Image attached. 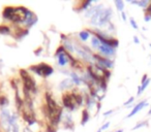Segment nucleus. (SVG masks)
Wrapping results in <instances>:
<instances>
[{
	"label": "nucleus",
	"mask_w": 151,
	"mask_h": 132,
	"mask_svg": "<svg viewBox=\"0 0 151 132\" xmlns=\"http://www.w3.org/2000/svg\"><path fill=\"white\" fill-rule=\"evenodd\" d=\"M132 3H134V4H137L139 5V6L141 7H144V9H147L149 5V3H150V1H130Z\"/></svg>",
	"instance_id": "obj_10"
},
{
	"label": "nucleus",
	"mask_w": 151,
	"mask_h": 132,
	"mask_svg": "<svg viewBox=\"0 0 151 132\" xmlns=\"http://www.w3.org/2000/svg\"><path fill=\"white\" fill-rule=\"evenodd\" d=\"M67 56L66 55L63 53V54H61V55H59L58 56V63L61 65V66H63V65H65L67 63Z\"/></svg>",
	"instance_id": "obj_9"
},
{
	"label": "nucleus",
	"mask_w": 151,
	"mask_h": 132,
	"mask_svg": "<svg viewBox=\"0 0 151 132\" xmlns=\"http://www.w3.org/2000/svg\"><path fill=\"white\" fill-rule=\"evenodd\" d=\"M7 103H9V100H7L6 97L0 96V105H1V106H4V105H6Z\"/></svg>",
	"instance_id": "obj_14"
},
{
	"label": "nucleus",
	"mask_w": 151,
	"mask_h": 132,
	"mask_svg": "<svg viewBox=\"0 0 151 132\" xmlns=\"http://www.w3.org/2000/svg\"><path fill=\"white\" fill-rule=\"evenodd\" d=\"M130 24H132V28H134V29H138V25H137L136 21H134L132 18L130 19Z\"/></svg>",
	"instance_id": "obj_21"
},
{
	"label": "nucleus",
	"mask_w": 151,
	"mask_h": 132,
	"mask_svg": "<svg viewBox=\"0 0 151 132\" xmlns=\"http://www.w3.org/2000/svg\"><path fill=\"white\" fill-rule=\"evenodd\" d=\"M46 99H47V106H48L49 116H50L51 122H52L54 125H56V124H58V122L60 121L61 111H61V107L59 106L56 103V101L49 95V93L46 94Z\"/></svg>",
	"instance_id": "obj_2"
},
{
	"label": "nucleus",
	"mask_w": 151,
	"mask_h": 132,
	"mask_svg": "<svg viewBox=\"0 0 151 132\" xmlns=\"http://www.w3.org/2000/svg\"><path fill=\"white\" fill-rule=\"evenodd\" d=\"M146 14H147V15H150L151 16V1H150V3H149L148 7L146 9Z\"/></svg>",
	"instance_id": "obj_22"
},
{
	"label": "nucleus",
	"mask_w": 151,
	"mask_h": 132,
	"mask_svg": "<svg viewBox=\"0 0 151 132\" xmlns=\"http://www.w3.org/2000/svg\"><path fill=\"white\" fill-rule=\"evenodd\" d=\"M144 20H145V22H149L151 20V16L150 15H147V14H146V16H145Z\"/></svg>",
	"instance_id": "obj_24"
},
{
	"label": "nucleus",
	"mask_w": 151,
	"mask_h": 132,
	"mask_svg": "<svg viewBox=\"0 0 151 132\" xmlns=\"http://www.w3.org/2000/svg\"><path fill=\"white\" fill-rule=\"evenodd\" d=\"M71 78H73V82L76 83L77 85H80V78L77 76V74H75V73H73L71 74Z\"/></svg>",
	"instance_id": "obj_18"
},
{
	"label": "nucleus",
	"mask_w": 151,
	"mask_h": 132,
	"mask_svg": "<svg viewBox=\"0 0 151 132\" xmlns=\"http://www.w3.org/2000/svg\"><path fill=\"white\" fill-rule=\"evenodd\" d=\"M99 39L97 37H93L92 38V44H93V46H95V48H97L99 49V46H101V44H99Z\"/></svg>",
	"instance_id": "obj_16"
},
{
	"label": "nucleus",
	"mask_w": 151,
	"mask_h": 132,
	"mask_svg": "<svg viewBox=\"0 0 151 132\" xmlns=\"http://www.w3.org/2000/svg\"><path fill=\"white\" fill-rule=\"evenodd\" d=\"M148 125V122L147 121H143V122H141V123H139L138 125H136L134 128H132V130H136V129H139V128H141V127H144V126H147Z\"/></svg>",
	"instance_id": "obj_15"
},
{
	"label": "nucleus",
	"mask_w": 151,
	"mask_h": 132,
	"mask_svg": "<svg viewBox=\"0 0 151 132\" xmlns=\"http://www.w3.org/2000/svg\"><path fill=\"white\" fill-rule=\"evenodd\" d=\"M64 53V48L63 46H60L59 49H57V52H56V56H59V55L63 54Z\"/></svg>",
	"instance_id": "obj_19"
},
{
	"label": "nucleus",
	"mask_w": 151,
	"mask_h": 132,
	"mask_svg": "<svg viewBox=\"0 0 151 132\" xmlns=\"http://www.w3.org/2000/svg\"><path fill=\"white\" fill-rule=\"evenodd\" d=\"M134 97H130V98H129V99H128V100H127V101H126V102H125V103H124V104H125V105H128V104H129V103L134 102Z\"/></svg>",
	"instance_id": "obj_23"
},
{
	"label": "nucleus",
	"mask_w": 151,
	"mask_h": 132,
	"mask_svg": "<svg viewBox=\"0 0 151 132\" xmlns=\"http://www.w3.org/2000/svg\"><path fill=\"white\" fill-rule=\"evenodd\" d=\"M134 41L136 42V44H139V42H140L139 41V38L137 37V36H134Z\"/></svg>",
	"instance_id": "obj_27"
},
{
	"label": "nucleus",
	"mask_w": 151,
	"mask_h": 132,
	"mask_svg": "<svg viewBox=\"0 0 151 132\" xmlns=\"http://www.w3.org/2000/svg\"><path fill=\"white\" fill-rule=\"evenodd\" d=\"M116 132H123V130L120 129V130H118V131H116Z\"/></svg>",
	"instance_id": "obj_30"
},
{
	"label": "nucleus",
	"mask_w": 151,
	"mask_h": 132,
	"mask_svg": "<svg viewBox=\"0 0 151 132\" xmlns=\"http://www.w3.org/2000/svg\"><path fill=\"white\" fill-rule=\"evenodd\" d=\"M97 132H101V130H99V131H97Z\"/></svg>",
	"instance_id": "obj_32"
},
{
	"label": "nucleus",
	"mask_w": 151,
	"mask_h": 132,
	"mask_svg": "<svg viewBox=\"0 0 151 132\" xmlns=\"http://www.w3.org/2000/svg\"><path fill=\"white\" fill-rule=\"evenodd\" d=\"M9 33V28L7 27V26L5 25H0V34H4V35H6V34Z\"/></svg>",
	"instance_id": "obj_11"
},
{
	"label": "nucleus",
	"mask_w": 151,
	"mask_h": 132,
	"mask_svg": "<svg viewBox=\"0 0 151 132\" xmlns=\"http://www.w3.org/2000/svg\"><path fill=\"white\" fill-rule=\"evenodd\" d=\"M115 4H116V6H117V9H119L120 11H122V9H123V7H124V3L122 2V1H115Z\"/></svg>",
	"instance_id": "obj_17"
},
{
	"label": "nucleus",
	"mask_w": 151,
	"mask_h": 132,
	"mask_svg": "<svg viewBox=\"0 0 151 132\" xmlns=\"http://www.w3.org/2000/svg\"><path fill=\"white\" fill-rule=\"evenodd\" d=\"M62 101L63 104L66 108L70 109V111H73L75 109V97H73V94H69V93H65L62 97Z\"/></svg>",
	"instance_id": "obj_5"
},
{
	"label": "nucleus",
	"mask_w": 151,
	"mask_h": 132,
	"mask_svg": "<svg viewBox=\"0 0 151 132\" xmlns=\"http://www.w3.org/2000/svg\"><path fill=\"white\" fill-rule=\"evenodd\" d=\"M148 105V103H147V101L146 100H142L141 102H139L138 104L136 105V106L132 108V111H130V113L127 116V118H130V117H132L134 115H136L137 113H139V111H141V109H143L145 106H147Z\"/></svg>",
	"instance_id": "obj_6"
},
{
	"label": "nucleus",
	"mask_w": 151,
	"mask_h": 132,
	"mask_svg": "<svg viewBox=\"0 0 151 132\" xmlns=\"http://www.w3.org/2000/svg\"><path fill=\"white\" fill-rule=\"evenodd\" d=\"M109 125H110V123H107V124H105V125L101 127V130H105V129H107L108 127H109Z\"/></svg>",
	"instance_id": "obj_26"
},
{
	"label": "nucleus",
	"mask_w": 151,
	"mask_h": 132,
	"mask_svg": "<svg viewBox=\"0 0 151 132\" xmlns=\"http://www.w3.org/2000/svg\"><path fill=\"white\" fill-rule=\"evenodd\" d=\"M30 69L33 70V71L35 72V73H37L38 76H45V78H46V76H51V74L53 73L52 66L46 64V63H40V64L37 65V66H31Z\"/></svg>",
	"instance_id": "obj_4"
},
{
	"label": "nucleus",
	"mask_w": 151,
	"mask_h": 132,
	"mask_svg": "<svg viewBox=\"0 0 151 132\" xmlns=\"http://www.w3.org/2000/svg\"><path fill=\"white\" fill-rule=\"evenodd\" d=\"M65 46H66L69 52H73V46H71V44H69V41H65Z\"/></svg>",
	"instance_id": "obj_20"
},
{
	"label": "nucleus",
	"mask_w": 151,
	"mask_h": 132,
	"mask_svg": "<svg viewBox=\"0 0 151 132\" xmlns=\"http://www.w3.org/2000/svg\"><path fill=\"white\" fill-rule=\"evenodd\" d=\"M149 46H150V48H151V44H149Z\"/></svg>",
	"instance_id": "obj_33"
},
{
	"label": "nucleus",
	"mask_w": 151,
	"mask_h": 132,
	"mask_svg": "<svg viewBox=\"0 0 151 132\" xmlns=\"http://www.w3.org/2000/svg\"><path fill=\"white\" fill-rule=\"evenodd\" d=\"M29 13L30 11H28V9L23 6H20V7L6 6L4 9V11H3L2 16L4 19L11 20V21L16 22V23H21V22L25 23Z\"/></svg>",
	"instance_id": "obj_1"
},
{
	"label": "nucleus",
	"mask_w": 151,
	"mask_h": 132,
	"mask_svg": "<svg viewBox=\"0 0 151 132\" xmlns=\"http://www.w3.org/2000/svg\"><path fill=\"white\" fill-rule=\"evenodd\" d=\"M122 19H123L124 21L126 20V16H125V14H124V13H122Z\"/></svg>",
	"instance_id": "obj_28"
},
{
	"label": "nucleus",
	"mask_w": 151,
	"mask_h": 132,
	"mask_svg": "<svg viewBox=\"0 0 151 132\" xmlns=\"http://www.w3.org/2000/svg\"><path fill=\"white\" fill-rule=\"evenodd\" d=\"M148 113H149V115H151V108H150V109H149V111H148Z\"/></svg>",
	"instance_id": "obj_31"
},
{
	"label": "nucleus",
	"mask_w": 151,
	"mask_h": 132,
	"mask_svg": "<svg viewBox=\"0 0 151 132\" xmlns=\"http://www.w3.org/2000/svg\"><path fill=\"white\" fill-rule=\"evenodd\" d=\"M112 113V111H107V113H105V116H107V115H110V113Z\"/></svg>",
	"instance_id": "obj_29"
},
{
	"label": "nucleus",
	"mask_w": 151,
	"mask_h": 132,
	"mask_svg": "<svg viewBox=\"0 0 151 132\" xmlns=\"http://www.w3.org/2000/svg\"><path fill=\"white\" fill-rule=\"evenodd\" d=\"M20 76H21L24 83V91L30 92V91L35 90V82H34V80L31 78V76L26 70L24 69L20 70Z\"/></svg>",
	"instance_id": "obj_3"
},
{
	"label": "nucleus",
	"mask_w": 151,
	"mask_h": 132,
	"mask_svg": "<svg viewBox=\"0 0 151 132\" xmlns=\"http://www.w3.org/2000/svg\"><path fill=\"white\" fill-rule=\"evenodd\" d=\"M99 52L101 54L106 55V56H112V55L115 54V50L114 48H111V46H105V44H101L99 48Z\"/></svg>",
	"instance_id": "obj_7"
},
{
	"label": "nucleus",
	"mask_w": 151,
	"mask_h": 132,
	"mask_svg": "<svg viewBox=\"0 0 151 132\" xmlns=\"http://www.w3.org/2000/svg\"><path fill=\"white\" fill-rule=\"evenodd\" d=\"M80 37H81V39H82V40H87V39H88V37H89V33L87 31L80 32Z\"/></svg>",
	"instance_id": "obj_13"
},
{
	"label": "nucleus",
	"mask_w": 151,
	"mask_h": 132,
	"mask_svg": "<svg viewBox=\"0 0 151 132\" xmlns=\"http://www.w3.org/2000/svg\"><path fill=\"white\" fill-rule=\"evenodd\" d=\"M82 117H83L82 118V125H84V124L89 120V113H88V111H87L86 109H85V111H83Z\"/></svg>",
	"instance_id": "obj_12"
},
{
	"label": "nucleus",
	"mask_w": 151,
	"mask_h": 132,
	"mask_svg": "<svg viewBox=\"0 0 151 132\" xmlns=\"http://www.w3.org/2000/svg\"><path fill=\"white\" fill-rule=\"evenodd\" d=\"M147 80H148V76H147V74H144V76H143V78H142V84H144Z\"/></svg>",
	"instance_id": "obj_25"
},
{
	"label": "nucleus",
	"mask_w": 151,
	"mask_h": 132,
	"mask_svg": "<svg viewBox=\"0 0 151 132\" xmlns=\"http://www.w3.org/2000/svg\"><path fill=\"white\" fill-rule=\"evenodd\" d=\"M95 58L99 60V65H101V67H105V68L113 67V62L111 60H109V59L103 58V57H99V56H95Z\"/></svg>",
	"instance_id": "obj_8"
}]
</instances>
